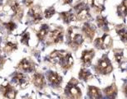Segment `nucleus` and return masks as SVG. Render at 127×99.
<instances>
[{"label":"nucleus","mask_w":127,"mask_h":99,"mask_svg":"<svg viewBox=\"0 0 127 99\" xmlns=\"http://www.w3.org/2000/svg\"><path fill=\"white\" fill-rule=\"evenodd\" d=\"M55 8L54 7H50V8H48L47 9H46L44 12V16L46 18H51L52 16L55 14Z\"/></svg>","instance_id":"obj_30"},{"label":"nucleus","mask_w":127,"mask_h":99,"mask_svg":"<svg viewBox=\"0 0 127 99\" xmlns=\"http://www.w3.org/2000/svg\"><path fill=\"white\" fill-rule=\"evenodd\" d=\"M92 77V74L89 70L87 69H81L79 72V79L83 81H87Z\"/></svg>","instance_id":"obj_26"},{"label":"nucleus","mask_w":127,"mask_h":99,"mask_svg":"<svg viewBox=\"0 0 127 99\" xmlns=\"http://www.w3.org/2000/svg\"><path fill=\"white\" fill-rule=\"evenodd\" d=\"M49 33V26L47 24L42 25V27L37 33V36L39 41H42Z\"/></svg>","instance_id":"obj_22"},{"label":"nucleus","mask_w":127,"mask_h":99,"mask_svg":"<svg viewBox=\"0 0 127 99\" xmlns=\"http://www.w3.org/2000/svg\"><path fill=\"white\" fill-rule=\"evenodd\" d=\"M4 63H5V58H4L3 55H0V69L3 68Z\"/></svg>","instance_id":"obj_31"},{"label":"nucleus","mask_w":127,"mask_h":99,"mask_svg":"<svg viewBox=\"0 0 127 99\" xmlns=\"http://www.w3.org/2000/svg\"><path fill=\"white\" fill-rule=\"evenodd\" d=\"M2 4V0H0V5Z\"/></svg>","instance_id":"obj_34"},{"label":"nucleus","mask_w":127,"mask_h":99,"mask_svg":"<svg viewBox=\"0 0 127 99\" xmlns=\"http://www.w3.org/2000/svg\"><path fill=\"white\" fill-rule=\"evenodd\" d=\"M29 40H30V33L28 32H23L21 36V43L25 45V46H29Z\"/></svg>","instance_id":"obj_28"},{"label":"nucleus","mask_w":127,"mask_h":99,"mask_svg":"<svg viewBox=\"0 0 127 99\" xmlns=\"http://www.w3.org/2000/svg\"><path fill=\"white\" fill-rule=\"evenodd\" d=\"M47 79H48V82H50V84L52 87H55V88H57L61 85L62 82V78L61 75H59L57 72L54 71H48L47 74Z\"/></svg>","instance_id":"obj_13"},{"label":"nucleus","mask_w":127,"mask_h":99,"mask_svg":"<svg viewBox=\"0 0 127 99\" xmlns=\"http://www.w3.org/2000/svg\"><path fill=\"white\" fill-rule=\"evenodd\" d=\"M73 63H74V60H73L71 54L69 52H66L65 51V53H64L63 55L62 56L58 65H61L63 69L66 70V69H69L71 66L73 65Z\"/></svg>","instance_id":"obj_11"},{"label":"nucleus","mask_w":127,"mask_h":99,"mask_svg":"<svg viewBox=\"0 0 127 99\" xmlns=\"http://www.w3.org/2000/svg\"><path fill=\"white\" fill-rule=\"evenodd\" d=\"M0 43H1V38H0Z\"/></svg>","instance_id":"obj_36"},{"label":"nucleus","mask_w":127,"mask_h":99,"mask_svg":"<svg viewBox=\"0 0 127 99\" xmlns=\"http://www.w3.org/2000/svg\"><path fill=\"white\" fill-rule=\"evenodd\" d=\"M18 69L26 73H32L35 69V65L32 60L27 58H23L18 64Z\"/></svg>","instance_id":"obj_10"},{"label":"nucleus","mask_w":127,"mask_h":99,"mask_svg":"<svg viewBox=\"0 0 127 99\" xmlns=\"http://www.w3.org/2000/svg\"><path fill=\"white\" fill-rule=\"evenodd\" d=\"M96 22L97 25L100 29H102L104 32H108L109 27H108V22H107L106 18L104 17L103 16H98L96 17Z\"/></svg>","instance_id":"obj_23"},{"label":"nucleus","mask_w":127,"mask_h":99,"mask_svg":"<svg viewBox=\"0 0 127 99\" xmlns=\"http://www.w3.org/2000/svg\"><path fill=\"white\" fill-rule=\"evenodd\" d=\"M123 90H124L125 94H126V97H127V83L125 84V86H124V88H123Z\"/></svg>","instance_id":"obj_33"},{"label":"nucleus","mask_w":127,"mask_h":99,"mask_svg":"<svg viewBox=\"0 0 127 99\" xmlns=\"http://www.w3.org/2000/svg\"><path fill=\"white\" fill-rule=\"evenodd\" d=\"M72 3V0H63V4H70Z\"/></svg>","instance_id":"obj_32"},{"label":"nucleus","mask_w":127,"mask_h":99,"mask_svg":"<svg viewBox=\"0 0 127 99\" xmlns=\"http://www.w3.org/2000/svg\"><path fill=\"white\" fill-rule=\"evenodd\" d=\"M66 40H67L68 46L74 50H76L80 47L84 42V38L82 35L78 32L76 27H71L66 33Z\"/></svg>","instance_id":"obj_1"},{"label":"nucleus","mask_w":127,"mask_h":99,"mask_svg":"<svg viewBox=\"0 0 127 99\" xmlns=\"http://www.w3.org/2000/svg\"><path fill=\"white\" fill-rule=\"evenodd\" d=\"M84 36H86V38L92 41L94 38L95 33V27L92 24H91L89 22H86L85 24L82 26L81 28Z\"/></svg>","instance_id":"obj_14"},{"label":"nucleus","mask_w":127,"mask_h":99,"mask_svg":"<svg viewBox=\"0 0 127 99\" xmlns=\"http://www.w3.org/2000/svg\"><path fill=\"white\" fill-rule=\"evenodd\" d=\"M49 41L51 44H57L63 41V32L60 28L53 30L49 34Z\"/></svg>","instance_id":"obj_12"},{"label":"nucleus","mask_w":127,"mask_h":99,"mask_svg":"<svg viewBox=\"0 0 127 99\" xmlns=\"http://www.w3.org/2000/svg\"><path fill=\"white\" fill-rule=\"evenodd\" d=\"M116 32L119 35L120 38L124 43H127V29L122 26H118L116 27Z\"/></svg>","instance_id":"obj_25"},{"label":"nucleus","mask_w":127,"mask_h":99,"mask_svg":"<svg viewBox=\"0 0 127 99\" xmlns=\"http://www.w3.org/2000/svg\"><path fill=\"white\" fill-rule=\"evenodd\" d=\"M0 91L3 97L8 99H15L17 96V90L11 84L7 83L6 85H2L0 87Z\"/></svg>","instance_id":"obj_9"},{"label":"nucleus","mask_w":127,"mask_h":99,"mask_svg":"<svg viewBox=\"0 0 127 99\" xmlns=\"http://www.w3.org/2000/svg\"><path fill=\"white\" fill-rule=\"evenodd\" d=\"M89 1H90L91 7H92L95 11L98 12V13H101L105 9L103 0H89Z\"/></svg>","instance_id":"obj_21"},{"label":"nucleus","mask_w":127,"mask_h":99,"mask_svg":"<svg viewBox=\"0 0 127 99\" xmlns=\"http://www.w3.org/2000/svg\"><path fill=\"white\" fill-rule=\"evenodd\" d=\"M95 70L100 74H108L113 70L111 62L107 55H103L101 59L98 60L95 67Z\"/></svg>","instance_id":"obj_3"},{"label":"nucleus","mask_w":127,"mask_h":99,"mask_svg":"<svg viewBox=\"0 0 127 99\" xmlns=\"http://www.w3.org/2000/svg\"><path fill=\"white\" fill-rule=\"evenodd\" d=\"M114 56L116 62L119 65H121V63L123 62V58H124V50L122 49L114 50Z\"/></svg>","instance_id":"obj_27"},{"label":"nucleus","mask_w":127,"mask_h":99,"mask_svg":"<svg viewBox=\"0 0 127 99\" xmlns=\"http://www.w3.org/2000/svg\"><path fill=\"white\" fill-rule=\"evenodd\" d=\"M60 16H61L62 21H63L66 24H69L70 22L75 21V18H76L75 14L72 13L71 10H69L68 12H62V13H60Z\"/></svg>","instance_id":"obj_18"},{"label":"nucleus","mask_w":127,"mask_h":99,"mask_svg":"<svg viewBox=\"0 0 127 99\" xmlns=\"http://www.w3.org/2000/svg\"><path fill=\"white\" fill-rule=\"evenodd\" d=\"M3 25L4 28H5V29L9 32H13V31L17 28L16 23L12 22V21H10V22H4Z\"/></svg>","instance_id":"obj_29"},{"label":"nucleus","mask_w":127,"mask_h":99,"mask_svg":"<svg viewBox=\"0 0 127 99\" xmlns=\"http://www.w3.org/2000/svg\"><path fill=\"white\" fill-rule=\"evenodd\" d=\"M32 82L37 87V88L42 89L46 86V80H45V77L42 74L40 73H35L32 76Z\"/></svg>","instance_id":"obj_16"},{"label":"nucleus","mask_w":127,"mask_h":99,"mask_svg":"<svg viewBox=\"0 0 127 99\" xmlns=\"http://www.w3.org/2000/svg\"><path fill=\"white\" fill-rule=\"evenodd\" d=\"M25 99H31V98H25Z\"/></svg>","instance_id":"obj_35"},{"label":"nucleus","mask_w":127,"mask_h":99,"mask_svg":"<svg viewBox=\"0 0 127 99\" xmlns=\"http://www.w3.org/2000/svg\"><path fill=\"white\" fill-rule=\"evenodd\" d=\"M88 95L91 99H102V94L100 93V90L94 86L88 87Z\"/></svg>","instance_id":"obj_19"},{"label":"nucleus","mask_w":127,"mask_h":99,"mask_svg":"<svg viewBox=\"0 0 127 99\" xmlns=\"http://www.w3.org/2000/svg\"><path fill=\"white\" fill-rule=\"evenodd\" d=\"M66 96L68 99H80L81 97V90L78 87V83L75 79H72L65 88Z\"/></svg>","instance_id":"obj_2"},{"label":"nucleus","mask_w":127,"mask_h":99,"mask_svg":"<svg viewBox=\"0 0 127 99\" xmlns=\"http://www.w3.org/2000/svg\"><path fill=\"white\" fill-rule=\"evenodd\" d=\"M13 82L20 88H24L29 83V79L28 77L23 73L15 72L13 75Z\"/></svg>","instance_id":"obj_7"},{"label":"nucleus","mask_w":127,"mask_h":99,"mask_svg":"<svg viewBox=\"0 0 127 99\" xmlns=\"http://www.w3.org/2000/svg\"><path fill=\"white\" fill-rule=\"evenodd\" d=\"M95 56V51L94 50H86L81 54V60L84 65L89 66L92 61V59Z\"/></svg>","instance_id":"obj_15"},{"label":"nucleus","mask_w":127,"mask_h":99,"mask_svg":"<svg viewBox=\"0 0 127 99\" xmlns=\"http://www.w3.org/2000/svg\"><path fill=\"white\" fill-rule=\"evenodd\" d=\"M117 13L120 17L125 18L127 16V0H123L117 6Z\"/></svg>","instance_id":"obj_20"},{"label":"nucleus","mask_w":127,"mask_h":99,"mask_svg":"<svg viewBox=\"0 0 127 99\" xmlns=\"http://www.w3.org/2000/svg\"><path fill=\"white\" fill-rule=\"evenodd\" d=\"M4 10L7 11V13L13 15L14 16H21L23 15V10L21 8L20 4L16 0H10L6 7H4Z\"/></svg>","instance_id":"obj_5"},{"label":"nucleus","mask_w":127,"mask_h":99,"mask_svg":"<svg viewBox=\"0 0 127 99\" xmlns=\"http://www.w3.org/2000/svg\"><path fill=\"white\" fill-rule=\"evenodd\" d=\"M74 10L76 12V16L78 20H87L91 17L90 8L86 2H80L74 6Z\"/></svg>","instance_id":"obj_4"},{"label":"nucleus","mask_w":127,"mask_h":99,"mask_svg":"<svg viewBox=\"0 0 127 99\" xmlns=\"http://www.w3.org/2000/svg\"><path fill=\"white\" fill-rule=\"evenodd\" d=\"M17 49H18V45H17V43H15V42H13L12 41H7L3 47V50L5 51L6 53H9V54L13 52Z\"/></svg>","instance_id":"obj_24"},{"label":"nucleus","mask_w":127,"mask_h":99,"mask_svg":"<svg viewBox=\"0 0 127 99\" xmlns=\"http://www.w3.org/2000/svg\"><path fill=\"white\" fill-rule=\"evenodd\" d=\"M94 45L97 49L100 50L108 49L112 46V39L108 34H104L101 37L95 40Z\"/></svg>","instance_id":"obj_6"},{"label":"nucleus","mask_w":127,"mask_h":99,"mask_svg":"<svg viewBox=\"0 0 127 99\" xmlns=\"http://www.w3.org/2000/svg\"><path fill=\"white\" fill-rule=\"evenodd\" d=\"M28 15L33 23H38L43 18V16H42V8L39 6H34L32 8H31Z\"/></svg>","instance_id":"obj_8"},{"label":"nucleus","mask_w":127,"mask_h":99,"mask_svg":"<svg viewBox=\"0 0 127 99\" xmlns=\"http://www.w3.org/2000/svg\"><path fill=\"white\" fill-rule=\"evenodd\" d=\"M105 95L108 99H116L117 96V88L115 83H112L111 85L107 87L104 90Z\"/></svg>","instance_id":"obj_17"}]
</instances>
